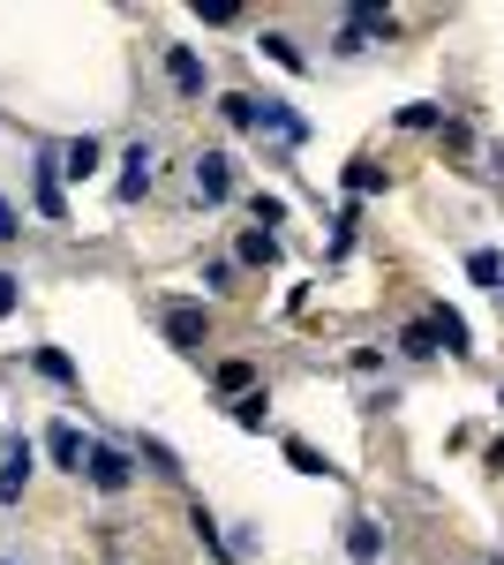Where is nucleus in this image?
Listing matches in <instances>:
<instances>
[{"label": "nucleus", "instance_id": "393cba45", "mask_svg": "<svg viewBox=\"0 0 504 565\" xmlns=\"http://www.w3.org/2000/svg\"><path fill=\"white\" fill-rule=\"evenodd\" d=\"M204 287H211V295H226V287H234V257H204Z\"/></svg>", "mask_w": 504, "mask_h": 565}, {"label": "nucleus", "instance_id": "9d476101", "mask_svg": "<svg viewBox=\"0 0 504 565\" xmlns=\"http://www.w3.org/2000/svg\"><path fill=\"white\" fill-rule=\"evenodd\" d=\"M234 264H249V271H271V264H279V234H264V226H249V234L234 242Z\"/></svg>", "mask_w": 504, "mask_h": 565}, {"label": "nucleus", "instance_id": "cd10ccee", "mask_svg": "<svg viewBox=\"0 0 504 565\" xmlns=\"http://www.w3.org/2000/svg\"><path fill=\"white\" fill-rule=\"evenodd\" d=\"M15 234H23V212H15V204L0 196V242H15Z\"/></svg>", "mask_w": 504, "mask_h": 565}, {"label": "nucleus", "instance_id": "f3484780", "mask_svg": "<svg viewBox=\"0 0 504 565\" xmlns=\"http://www.w3.org/2000/svg\"><path fill=\"white\" fill-rule=\"evenodd\" d=\"M256 53H271V61L287 68V76H301V68H309V61H301V45L287 39V31H264V39H256Z\"/></svg>", "mask_w": 504, "mask_h": 565}, {"label": "nucleus", "instance_id": "4468645a", "mask_svg": "<svg viewBox=\"0 0 504 565\" xmlns=\"http://www.w3.org/2000/svg\"><path fill=\"white\" fill-rule=\"evenodd\" d=\"M189 527H196V543H204L211 558H234V535L211 521V505H189Z\"/></svg>", "mask_w": 504, "mask_h": 565}, {"label": "nucleus", "instance_id": "423d86ee", "mask_svg": "<svg viewBox=\"0 0 504 565\" xmlns=\"http://www.w3.org/2000/svg\"><path fill=\"white\" fill-rule=\"evenodd\" d=\"M196 196L204 204H226L234 196V159L226 151H196Z\"/></svg>", "mask_w": 504, "mask_h": 565}, {"label": "nucleus", "instance_id": "412c9836", "mask_svg": "<svg viewBox=\"0 0 504 565\" xmlns=\"http://www.w3.org/2000/svg\"><path fill=\"white\" fill-rule=\"evenodd\" d=\"M31 370H39V377H53V385H76V362H68L61 348H39V354H31Z\"/></svg>", "mask_w": 504, "mask_h": 565}, {"label": "nucleus", "instance_id": "b1692460", "mask_svg": "<svg viewBox=\"0 0 504 565\" xmlns=\"http://www.w3.org/2000/svg\"><path fill=\"white\" fill-rule=\"evenodd\" d=\"M346 189H354V196H369V189H384V174L369 167V159H354V167H346Z\"/></svg>", "mask_w": 504, "mask_h": 565}, {"label": "nucleus", "instance_id": "39448f33", "mask_svg": "<svg viewBox=\"0 0 504 565\" xmlns=\"http://www.w3.org/2000/svg\"><path fill=\"white\" fill-rule=\"evenodd\" d=\"M31 204H39L53 226L68 218V196H61V151H39V181H31Z\"/></svg>", "mask_w": 504, "mask_h": 565}, {"label": "nucleus", "instance_id": "c85d7f7f", "mask_svg": "<svg viewBox=\"0 0 504 565\" xmlns=\"http://www.w3.org/2000/svg\"><path fill=\"white\" fill-rule=\"evenodd\" d=\"M490 468H504V437H497V445H490Z\"/></svg>", "mask_w": 504, "mask_h": 565}, {"label": "nucleus", "instance_id": "2eb2a0df", "mask_svg": "<svg viewBox=\"0 0 504 565\" xmlns=\"http://www.w3.org/2000/svg\"><path fill=\"white\" fill-rule=\"evenodd\" d=\"M136 468H151V476H181V452H173L167 437H136Z\"/></svg>", "mask_w": 504, "mask_h": 565}, {"label": "nucleus", "instance_id": "bb28decb", "mask_svg": "<svg viewBox=\"0 0 504 565\" xmlns=\"http://www.w3.org/2000/svg\"><path fill=\"white\" fill-rule=\"evenodd\" d=\"M249 212H256V226H264V234H271V226H279V218H287V204H279V196H256Z\"/></svg>", "mask_w": 504, "mask_h": 565}, {"label": "nucleus", "instance_id": "c756f323", "mask_svg": "<svg viewBox=\"0 0 504 565\" xmlns=\"http://www.w3.org/2000/svg\"><path fill=\"white\" fill-rule=\"evenodd\" d=\"M490 565H504V558H490Z\"/></svg>", "mask_w": 504, "mask_h": 565}, {"label": "nucleus", "instance_id": "6ab92c4d", "mask_svg": "<svg viewBox=\"0 0 504 565\" xmlns=\"http://www.w3.org/2000/svg\"><path fill=\"white\" fill-rule=\"evenodd\" d=\"M218 121H226V129H256V98L249 90H226V98H218Z\"/></svg>", "mask_w": 504, "mask_h": 565}, {"label": "nucleus", "instance_id": "f257e3e1", "mask_svg": "<svg viewBox=\"0 0 504 565\" xmlns=\"http://www.w3.org/2000/svg\"><path fill=\"white\" fill-rule=\"evenodd\" d=\"M84 482H90V490H106V498H121L128 482H136V452H128V445H90Z\"/></svg>", "mask_w": 504, "mask_h": 565}, {"label": "nucleus", "instance_id": "a211bd4d", "mask_svg": "<svg viewBox=\"0 0 504 565\" xmlns=\"http://www.w3.org/2000/svg\"><path fill=\"white\" fill-rule=\"evenodd\" d=\"M467 279L490 287V295H504V257H497V249H474V257H467Z\"/></svg>", "mask_w": 504, "mask_h": 565}, {"label": "nucleus", "instance_id": "4be33fe9", "mask_svg": "<svg viewBox=\"0 0 504 565\" xmlns=\"http://www.w3.org/2000/svg\"><path fill=\"white\" fill-rule=\"evenodd\" d=\"M399 348L415 354V362H429V354H444V348H437V324H429V317H421V324H407V332H399Z\"/></svg>", "mask_w": 504, "mask_h": 565}, {"label": "nucleus", "instance_id": "6e6552de", "mask_svg": "<svg viewBox=\"0 0 504 565\" xmlns=\"http://www.w3.org/2000/svg\"><path fill=\"white\" fill-rule=\"evenodd\" d=\"M256 129H271V136H287V143H309V121H301L287 98H256Z\"/></svg>", "mask_w": 504, "mask_h": 565}, {"label": "nucleus", "instance_id": "5701e85b", "mask_svg": "<svg viewBox=\"0 0 504 565\" xmlns=\"http://www.w3.org/2000/svg\"><path fill=\"white\" fill-rule=\"evenodd\" d=\"M264 415H271V392H242V399H234V423H242V430H264Z\"/></svg>", "mask_w": 504, "mask_h": 565}, {"label": "nucleus", "instance_id": "a878e982", "mask_svg": "<svg viewBox=\"0 0 504 565\" xmlns=\"http://www.w3.org/2000/svg\"><path fill=\"white\" fill-rule=\"evenodd\" d=\"M399 129H444V114L437 106H399Z\"/></svg>", "mask_w": 504, "mask_h": 565}, {"label": "nucleus", "instance_id": "1a4fd4ad", "mask_svg": "<svg viewBox=\"0 0 504 565\" xmlns=\"http://www.w3.org/2000/svg\"><path fill=\"white\" fill-rule=\"evenodd\" d=\"M121 167H128V174L114 181V196H121V204H136V196L151 189V167H159V151H151V143H136V151H128Z\"/></svg>", "mask_w": 504, "mask_h": 565}, {"label": "nucleus", "instance_id": "0eeeda50", "mask_svg": "<svg viewBox=\"0 0 504 565\" xmlns=\"http://www.w3.org/2000/svg\"><path fill=\"white\" fill-rule=\"evenodd\" d=\"M45 460H53V468H68V476H84V460H90L84 430H76V423H53V430H45Z\"/></svg>", "mask_w": 504, "mask_h": 565}, {"label": "nucleus", "instance_id": "7ed1b4c3", "mask_svg": "<svg viewBox=\"0 0 504 565\" xmlns=\"http://www.w3.org/2000/svg\"><path fill=\"white\" fill-rule=\"evenodd\" d=\"M31 460H39V445L23 430H8V445H0V505H15L31 490Z\"/></svg>", "mask_w": 504, "mask_h": 565}, {"label": "nucleus", "instance_id": "7c9ffc66", "mask_svg": "<svg viewBox=\"0 0 504 565\" xmlns=\"http://www.w3.org/2000/svg\"><path fill=\"white\" fill-rule=\"evenodd\" d=\"M497 302H504V295H497Z\"/></svg>", "mask_w": 504, "mask_h": 565}, {"label": "nucleus", "instance_id": "20e7f679", "mask_svg": "<svg viewBox=\"0 0 504 565\" xmlns=\"http://www.w3.org/2000/svg\"><path fill=\"white\" fill-rule=\"evenodd\" d=\"M167 84H173V98H204L211 90V68L196 45H167Z\"/></svg>", "mask_w": 504, "mask_h": 565}, {"label": "nucleus", "instance_id": "f03ea898", "mask_svg": "<svg viewBox=\"0 0 504 565\" xmlns=\"http://www.w3.org/2000/svg\"><path fill=\"white\" fill-rule=\"evenodd\" d=\"M204 340H211V309L204 302H167V348L204 354Z\"/></svg>", "mask_w": 504, "mask_h": 565}, {"label": "nucleus", "instance_id": "f8f14e48", "mask_svg": "<svg viewBox=\"0 0 504 565\" xmlns=\"http://www.w3.org/2000/svg\"><path fill=\"white\" fill-rule=\"evenodd\" d=\"M346 558H354V565H377L384 558V527L377 521H346Z\"/></svg>", "mask_w": 504, "mask_h": 565}, {"label": "nucleus", "instance_id": "aec40b11", "mask_svg": "<svg viewBox=\"0 0 504 565\" xmlns=\"http://www.w3.org/2000/svg\"><path fill=\"white\" fill-rule=\"evenodd\" d=\"M287 460H294L301 476H339V468L324 460V452H317V445H309V437H287Z\"/></svg>", "mask_w": 504, "mask_h": 565}, {"label": "nucleus", "instance_id": "9b49d317", "mask_svg": "<svg viewBox=\"0 0 504 565\" xmlns=\"http://www.w3.org/2000/svg\"><path fill=\"white\" fill-rule=\"evenodd\" d=\"M429 324H437V348H444V354H474V340H467V317H460V309L437 302V309H429Z\"/></svg>", "mask_w": 504, "mask_h": 565}, {"label": "nucleus", "instance_id": "ddd939ff", "mask_svg": "<svg viewBox=\"0 0 504 565\" xmlns=\"http://www.w3.org/2000/svg\"><path fill=\"white\" fill-rule=\"evenodd\" d=\"M98 159H106V151H98V136H76V143L61 151V174H68V181H90V174H98Z\"/></svg>", "mask_w": 504, "mask_h": 565}, {"label": "nucleus", "instance_id": "dca6fc26", "mask_svg": "<svg viewBox=\"0 0 504 565\" xmlns=\"http://www.w3.org/2000/svg\"><path fill=\"white\" fill-rule=\"evenodd\" d=\"M211 385L226 392V399H242V392H256V362H218V370H211Z\"/></svg>", "mask_w": 504, "mask_h": 565}]
</instances>
